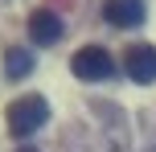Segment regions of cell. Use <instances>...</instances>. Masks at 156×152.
I'll return each instance as SVG.
<instances>
[{
    "label": "cell",
    "instance_id": "7",
    "mask_svg": "<svg viewBox=\"0 0 156 152\" xmlns=\"http://www.w3.org/2000/svg\"><path fill=\"white\" fill-rule=\"evenodd\" d=\"M21 152H33V148H21Z\"/></svg>",
    "mask_w": 156,
    "mask_h": 152
},
{
    "label": "cell",
    "instance_id": "5",
    "mask_svg": "<svg viewBox=\"0 0 156 152\" xmlns=\"http://www.w3.org/2000/svg\"><path fill=\"white\" fill-rule=\"evenodd\" d=\"M29 37L37 41V45H54V41H62V16L49 12V8H37V12L29 16Z\"/></svg>",
    "mask_w": 156,
    "mask_h": 152
},
{
    "label": "cell",
    "instance_id": "4",
    "mask_svg": "<svg viewBox=\"0 0 156 152\" xmlns=\"http://www.w3.org/2000/svg\"><path fill=\"white\" fill-rule=\"evenodd\" d=\"M144 0H103V16H107L115 29H132L144 21Z\"/></svg>",
    "mask_w": 156,
    "mask_h": 152
},
{
    "label": "cell",
    "instance_id": "1",
    "mask_svg": "<svg viewBox=\"0 0 156 152\" xmlns=\"http://www.w3.org/2000/svg\"><path fill=\"white\" fill-rule=\"evenodd\" d=\"M45 119H49V103L41 95H21V99L8 103V132L16 140H29Z\"/></svg>",
    "mask_w": 156,
    "mask_h": 152
},
{
    "label": "cell",
    "instance_id": "2",
    "mask_svg": "<svg viewBox=\"0 0 156 152\" xmlns=\"http://www.w3.org/2000/svg\"><path fill=\"white\" fill-rule=\"evenodd\" d=\"M70 70H74L82 82H107L111 74H115V58H111L103 45H82V49L74 54Z\"/></svg>",
    "mask_w": 156,
    "mask_h": 152
},
{
    "label": "cell",
    "instance_id": "3",
    "mask_svg": "<svg viewBox=\"0 0 156 152\" xmlns=\"http://www.w3.org/2000/svg\"><path fill=\"white\" fill-rule=\"evenodd\" d=\"M123 70L132 82H156V45H132L123 58Z\"/></svg>",
    "mask_w": 156,
    "mask_h": 152
},
{
    "label": "cell",
    "instance_id": "6",
    "mask_svg": "<svg viewBox=\"0 0 156 152\" xmlns=\"http://www.w3.org/2000/svg\"><path fill=\"white\" fill-rule=\"evenodd\" d=\"M4 70H8V78H25L33 70V54L29 49H8L4 54Z\"/></svg>",
    "mask_w": 156,
    "mask_h": 152
}]
</instances>
